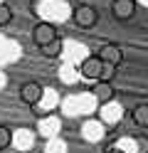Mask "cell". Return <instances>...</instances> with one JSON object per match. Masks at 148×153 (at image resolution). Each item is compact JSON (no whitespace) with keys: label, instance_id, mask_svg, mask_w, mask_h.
Masks as SVG:
<instances>
[{"label":"cell","instance_id":"cell-1","mask_svg":"<svg viewBox=\"0 0 148 153\" xmlns=\"http://www.w3.org/2000/svg\"><path fill=\"white\" fill-rule=\"evenodd\" d=\"M104 72H106V64L101 62L99 54H89V57L82 59V64H79V74H82L84 79H89V82L104 79Z\"/></svg>","mask_w":148,"mask_h":153},{"label":"cell","instance_id":"cell-5","mask_svg":"<svg viewBox=\"0 0 148 153\" xmlns=\"http://www.w3.org/2000/svg\"><path fill=\"white\" fill-rule=\"evenodd\" d=\"M45 97V89L39 82H25L22 87H20V99H22V104H27V106H37L39 101H42Z\"/></svg>","mask_w":148,"mask_h":153},{"label":"cell","instance_id":"cell-4","mask_svg":"<svg viewBox=\"0 0 148 153\" xmlns=\"http://www.w3.org/2000/svg\"><path fill=\"white\" fill-rule=\"evenodd\" d=\"M91 94H94V101L99 104V106H106V104H111V101H114V97H116L111 79H99V82H94Z\"/></svg>","mask_w":148,"mask_h":153},{"label":"cell","instance_id":"cell-10","mask_svg":"<svg viewBox=\"0 0 148 153\" xmlns=\"http://www.w3.org/2000/svg\"><path fill=\"white\" fill-rule=\"evenodd\" d=\"M13 22V7L7 3H0V27H5Z\"/></svg>","mask_w":148,"mask_h":153},{"label":"cell","instance_id":"cell-9","mask_svg":"<svg viewBox=\"0 0 148 153\" xmlns=\"http://www.w3.org/2000/svg\"><path fill=\"white\" fill-rule=\"evenodd\" d=\"M62 37H57V40L54 42H49L47 47H42V50H39V52H42V57H47V59H57V57H62Z\"/></svg>","mask_w":148,"mask_h":153},{"label":"cell","instance_id":"cell-12","mask_svg":"<svg viewBox=\"0 0 148 153\" xmlns=\"http://www.w3.org/2000/svg\"><path fill=\"white\" fill-rule=\"evenodd\" d=\"M104 153H123V151H121V148H106Z\"/></svg>","mask_w":148,"mask_h":153},{"label":"cell","instance_id":"cell-8","mask_svg":"<svg viewBox=\"0 0 148 153\" xmlns=\"http://www.w3.org/2000/svg\"><path fill=\"white\" fill-rule=\"evenodd\" d=\"M131 119H133L136 126L148 128V104H138V106L131 111Z\"/></svg>","mask_w":148,"mask_h":153},{"label":"cell","instance_id":"cell-2","mask_svg":"<svg viewBox=\"0 0 148 153\" xmlns=\"http://www.w3.org/2000/svg\"><path fill=\"white\" fill-rule=\"evenodd\" d=\"M57 27L52 25V22H47V20H42V22H35V27H32V42L42 50V47H47L49 42H54L57 40Z\"/></svg>","mask_w":148,"mask_h":153},{"label":"cell","instance_id":"cell-7","mask_svg":"<svg viewBox=\"0 0 148 153\" xmlns=\"http://www.w3.org/2000/svg\"><path fill=\"white\" fill-rule=\"evenodd\" d=\"M96 54L101 57V62L109 64V67H118V64L123 62V50H121L118 45H104Z\"/></svg>","mask_w":148,"mask_h":153},{"label":"cell","instance_id":"cell-6","mask_svg":"<svg viewBox=\"0 0 148 153\" xmlns=\"http://www.w3.org/2000/svg\"><path fill=\"white\" fill-rule=\"evenodd\" d=\"M136 10H138L136 0H114V3H111V15L116 17L118 22L131 20V17L136 15Z\"/></svg>","mask_w":148,"mask_h":153},{"label":"cell","instance_id":"cell-3","mask_svg":"<svg viewBox=\"0 0 148 153\" xmlns=\"http://www.w3.org/2000/svg\"><path fill=\"white\" fill-rule=\"evenodd\" d=\"M72 17H74V25L77 27H82V30H89V27H94L96 22H99V10L94 5H77L74 7V13H72Z\"/></svg>","mask_w":148,"mask_h":153},{"label":"cell","instance_id":"cell-11","mask_svg":"<svg viewBox=\"0 0 148 153\" xmlns=\"http://www.w3.org/2000/svg\"><path fill=\"white\" fill-rule=\"evenodd\" d=\"M10 143H13V131L7 126H0V151L10 148Z\"/></svg>","mask_w":148,"mask_h":153}]
</instances>
